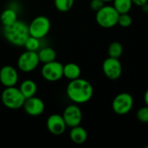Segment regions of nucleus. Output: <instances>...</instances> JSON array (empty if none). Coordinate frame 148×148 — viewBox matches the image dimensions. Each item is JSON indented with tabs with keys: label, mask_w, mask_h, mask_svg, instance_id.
<instances>
[{
	"label": "nucleus",
	"mask_w": 148,
	"mask_h": 148,
	"mask_svg": "<svg viewBox=\"0 0 148 148\" xmlns=\"http://www.w3.org/2000/svg\"><path fill=\"white\" fill-rule=\"evenodd\" d=\"M68 98L75 104H83L89 101L94 95V88L91 83L82 78L69 82L66 88Z\"/></svg>",
	"instance_id": "nucleus-1"
},
{
	"label": "nucleus",
	"mask_w": 148,
	"mask_h": 148,
	"mask_svg": "<svg viewBox=\"0 0 148 148\" xmlns=\"http://www.w3.org/2000/svg\"><path fill=\"white\" fill-rule=\"evenodd\" d=\"M3 34L8 42L16 47L23 46L26 39L29 36L28 24L20 20H16L14 23L3 27Z\"/></svg>",
	"instance_id": "nucleus-2"
},
{
	"label": "nucleus",
	"mask_w": 148,
	"mask_h": 148,
	"mask_svg": "<svg viewBox=\"0 0 148 148\" xmlns=\"http://www.w3.org/2000/svg\"><path fill=\"white\" fill-rule=\"evenodd\" d=\"M1 101L3 105L11 110H16L23 108L25 97L21 93L19 88L7 87L1 94Z\"/></svg>",
	"instance_id": "nucleus-3"
},
{
	"label": "nucleus",
	"mask_w": 148,
	"mask_h": 148,
	"mask_svg": "<svg viewBox=\"0 0 148 148\" xmlns=\"http://www.w3.org/2000/svg\"><path fill=\"white\" fill-rule=\"evenodd\" d=\"M120 13L114 6L104 5L101 10L96 11L95 20L97 23L102 28H112L118 24Z\"/></svg>",
	"instance_id": "nucleus-4"
},
{
	"label": "nucleus",
	"mask_w": 148,
	"mask_h": 148,
	"mask_svg": "<svg viewBox=\"0 0 148 148\" xmlns=\"http://www.w3.org/2000/svg\"><path fill=\"white\" fill-rule=\"evenodd\" d=\"M28 27L29 36L42 39L49 34L51 23L46 16H37L28 24Z\"/></svg>",
	"instance_id": "nucleus-5"
},
{
	"label": "nucleus",
	"mask_w": 148,
	"mask_h": 148,
	"mask_svg": "<svg viewBox=\"0 0 148 148\" xmlns=\"http://www.w3.org/2000/svg\"><path fill=\"white\" fill-rule=\"evenodd\" d=\"M40 63L36 51L26 50L23 52L17 58L16 65L20 71L23 73H30L35 70Z\"/></svg>",
	"instance_id": "nucleus-6"
},
{
	"label": "nucleus",
	"mask_w": 148,
	"mask_h": 148,
	"mask_svg": "<svg viewBox=\"0 0 148 148\" xmlns=\"http://www.w3.org/2000/svg\"><path fill=\"white\" fill-rule=\"evenodd\" d=\"M41 75L47 82H57L63 77V65L56 60L43 63L41 69Z\"/></svg>",
	"instance_id": "nucleus-7"
},
{
	"label": "nucleus",
	"mask_w": 148,
	"mask_h": 148,
	"mask_svg": "<svg viewBox=\"0 0 148 148\" xmlns=\"http://www.w3.org/2000/svg\"><path fill=\"white\" fill-rule=\"evenodd\" d=\"M134 106V98L128 93H121L117 95L113 102L112 108L115 114L118 115H125L128 114Z\"/></svg>",
	"instance_id": "nucleus-8"
},
{
	"label": "nucleus",
	"mask_w": 148,
	"mask_h": 148,
	"mask_svg": "<svg viewBox=\"0 0 148 148\" xmlns=\"http://www.w3.org/2000/svg\"><path fill=\"white\" fill-rule=\"evenodd\" d=\"M102 70L108 79L114 81L121 76L122 65L118 58L108 57L102 63Z\"/></svg>",
	"instance_id": "nucleus-9"
},
{
	"label": "nucleus",
	"mask_w": 148,
	"mask_h": 148,
	"mask_svg": "<svg viewBox=\"0 0 148 148\" xmlns=\"http://www.w3.org/2000/svg\"><path fill=\"white\" fill-rule=\"evenodd\" d=\"M62 117L67 127H74L81 124L82 120V112L75 103L71 104L65 108L62 113Z\"/></svg>",
	"instance_id": "nucleus-10"
},
{
	"label": "nucleus",
	"mask_w": 148,
	"mask_h": 148,
	"mask_svg": "<svg viewBox=\"0 0 148 148\" xmlns=\"http://www.w3.org/2000/svg\"><path fill=\"white\" fill-rule=\"evenodd\" d=\"M23 108L27 114L36 117L41 115L44 112L45 104L41 98L36 97L35 95L25 99L23 105Z\"/></svg>",
	"instance_id": "nucleus-11"
},
{
	"label": "nucleus",
	"mask_w": 148,
	"mask_h": 148,
	"mask_svg": "<svg viewBox=\"0 0 148 148\" xmlns=\"http://www.w3.org/2000/svg\"><path fill=\"white\" fill-rule=\"evenodd\" d=\"M46 127L50 134L56 136L62 135L68 127L62 115L57 114H51L48 117L46 121Z\"/></svg>",
	"instance_id": "nucleus-12"
},
{
	"label": "nucleus",
	"mask_w": 148,
	"mask_h": 148,
	"mask_svg": "<svg viewBox=\"0 0 148 148\" xmlns=\"http://www.w3.org/2000/svg\"><path fill=\"white\" fill-rule=\"evenodd\" d=\"M18 78V72L13 66L4 65L0 69V82L4 88L16 86Z\"/></svg>",
	"instance_id": "nucleus-13"
},
{
	"label": "nucleus",
	"mask_w": 148,
	"mask_h": 148,
	"mask_svg": "<svg viewBox=\"0 0 148 148\" xmlns=\"http://www.w3.org/2000/svg\"><path fill=\"white\" fill-rule=\"evenodd\" d=\"M69 138L72 142L77 145H81L86 142L88 139V132L87 130L79 126L71 127V130L69 132Z\"/></svg>",
	"instance_id": "nucleus-14"
},
{
	"label": "nucleus",
	"mask_w": 148,
	"mask_h": 148,
	"mask_svg": "<svg viewBox=\"0 0 148 148\" xmlns=\"http://www.w3.org/2000/svg\"><path fill=\"white\" fill-rule=\"evenodd\" d=\"M21 93L23 95L25 99L35 96L37 92V85L31 79H26L23 81L19 86Z\"/></svg>",
	"instance_id": "nucleus-15"
},
{
	"label": "nucleus",
	"mask_w": 148,
	"mask_h": 148,
	"mask_svg": "<svg viewBox=\"0 0 148 148\" xmlns=\"http://www.w3.org/2000/svg\"><path fill=\"white\" fill-rule=\"evenodd\" d=\"M17 20V11L13 7H9L3 10L0 15V22L3 27L14 23Z\"/></svg>",
	"instance_id": "nucleus-16"
},
{
	"label": "nucleus",
	"mask_w": 148,
	"mask_h": 148,
	"mask_svg": "<svg viewBox=\"0 0 148 148\" xmlns=\"http://www.w3.org/2000/svg\"><path fill=\"white\" fill-rule=\"evenodd\" d=\"M81 75V68L78 64L69 62L63 65V76L68 80L72 81L79 78Z\"/></svg>",
	"instance_id": "nucleus-17"
},
{
	"label": "nucleus",
	"mask_w": 148,
	"mask_h": 148,
	"mask_svg": "<svg viewBox=\"0 0 148 148\" xmlns=\"http://www.w3.org/2000/svg\"><path fill=\"white\" fill-rule=\"evenodd\" d=\"M37 55L39 57V61L42 63H47V62H53L56 58V52L51 47L41 48L37 51Z\"/></svg>",
	"instance_id": "nucleus-18"
},
{
	"label": "nucleus",
	"mask_w": 148,
	"mask_h": 148,
	"mask_svg": "<svg viewBox=\"0 0 148 148\" xmlns=\"http://www.w3.org/2000/svg\"><path fill=\"white\" fill-rule=\"evenodd\" d=\"M114 7L120 14L128 13L132 8V0H114Z\"/></svg>",
	"instance_id": "nucleus-19"
},
{
	"label": "nucleus",
	"mask_w": 148,
	"mask_h": 148,
	"mask_svg": "<svg viewBox=\"0 0 148 148\" xmlns=\"http://www.w3.org/2000/svg\"><path fill=\"white\" fill-rule=\"evenodd\" d=\"M23 47L25 48L26 50L37 52L41 49V39H38L36 37L29 36L26 39V41L23 44Z\"/></svg>",
	"instance_id": "nucleus-20"
},
{
	"label": "nucleus",
	"mask_w": 148,
	"mask_h": 148,
	"mask_svg": "<svg viewBox=\"0 0 148 148\" xmlns=\"http://www.w3.org/2000/svg\"><path fill=\"white\" fill-rule=\"evenodd\" d=\"M108 53L109 57L113 58H120L123 53V47L122 44L119 42H113L108 49Z\"/></svg>",
	"instance_id": "nucleus-21"
},
{
	"label": "nucleus",
	"mask_w": 148,
	"mask_h": 148,
	"mask_svg": "<svg viewBox=\"0 0 148 148\" xmlns=\"http://www.w3.org/2000/svg\"><path fill=\"white\" fill-rule=\"evenodd\" d=\"M75 0H54V4L57 10L67 12L73 7Z\"/></svg>",
	"instance_id": "nucleus-22"
},
{
	"label": "nucleus",
	"mask_w": 148,
	"mask_h": 148,
	"mask_svg": "<svg viewBox=\"0 0 148 148\" xmlns=\"http://www.w3.org/2000/svg\"><path fill=\"white\" fill-rule=\"evenodd\" d=\"M133 23V19L128 13H124V14H120L119 19H118V24L121 27L127 28L129 27Z\"/></svg>",
	"instance_id": "nucleus-23"
},
{
	"label": "nucleus",
	"mask_w": 148,
	"mask_h": 148,
	"mask_svg": "<svg viewBox=\"0 0 148 148\" xmlns=\"http://www.w3.org/2000/svg\"><path fill=\"white\" fill-rule=\"evenodd\" d=\"M137 118L142 123H148V106L143 107L138 110Z\"/></svg>",
	"instance_id": "nucleus-24"
},
{
	"label": "nucleus",
	"mask_w": 148,
	"mask_h": 148,
	"mask_svg": "<svg viewBox=\"0 0 148 148\" xmlns=\"http://www.w3.org/2000/svg\"><path fill=\"white\" fill-rule=\"evenodd\" d=\"M104 6V2L102 0H91L90 8L94 11H98Z\"/></svg>",
	"instance_id": "nucleus-25"
},
{
	"label": "nucleus",
	"mask_w": 148,
	"mask_h": 148,
	"mask_svg": "<svg viewBox=\"0 0 148 148\" xmlns=\"http://www.w3.org/2000/svg\"><path fill=\"white\" fill-rule=\"evenodd\" d=\"M132 2H133V3H134V4H136L137 6H142V5H144L145 3H147L148 2V0H132Z\"/></svg>",
	"instance_id": "nucleus-26"
},
{
	"label": "nucleus",
	"mask_w": 148,
	"mask_h": 148,
	"mask_svg": "<svg viewBox=\"0 0 148 148\" xmlns=\"http://www.w3.org/2000/svg\"><path fill=\"white\" fill-rule=\"evenodd\" d=\"M144 100H145L146 105L148 106V88L147 89V91H146V93H145V95H144Z\"/></svg>",
	"instance_id": "nucleus-27"
},
{
	"label": "nucleus",
	"mask_w": 148,
	"mask_h": 148,
	"mask_svg": "<svg viewBox=\"0 0 148 148\" xmlns=\"http://www.w3.org/2000/svg\"><path fill=\"white\" fill-rule=\"evenodd\" d=\"M141 7H142V9H143V10H144V11L148 12V3H145V4H144V5H142Z\"/></svg>",
	"instance_id": "nucleus-28"
},
{
	"label": "nucleus",
	"mask_w": 148,
	"mask_h": 148,
	"mask_svg": "<svg viewBox=\"0 0 148 148\" xmlns=\"http://www.w3.org/2000/svg\"><path fill=\"white\" fill-rule=\"evenodd\" d=\"M104 3H106V2H113L114 0H102Z\"/></svg>",
	"instance_id": "nucleus-29"
},
{
	"label": "nucleus",
	"mask_w": 148,
	"mask_h": 148,
	"mask_svg": "<svg viewBox=\"0 0 148 148\" xmlns=\"http://www.w3.org/2000/svg\"><path fill=\"white\" fill-rule=\"evenodd\" d=\"M147 148H148V146H147Z\"/></svg>",
	"instance_id": "nucleus-30"
}]
</instances>
